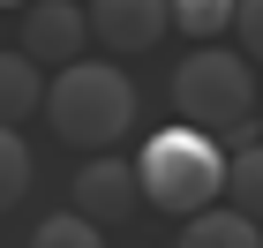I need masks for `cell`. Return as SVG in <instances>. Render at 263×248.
Wrapping results in <instances>:
<instances>
[{
    "mask_svg": "<svg viewBox=\"0 0 263 248\" xmlns=\"http://www.w3.org/2000/svg\"><path fill=\"white\" fill-rule=\"evenodd\" d=\"M226 165H233V158L218 150V136H203V128H188V121L158 128V136L136 150V173H143L151 211H173V218H203V211H218Z\"/></svg>",
    "mask_w": 263,
    "mask_h": 248,
    "instance_id": "obj_1",
    "label": "cell"
},
{
    "mask_svg": "<svg viewBox=\"0 0 263 248\" xmlns=\"http://www.w3.org/2000/svg\"><path fill=\"white\" fill-rule=\"evenodd\" d=\"M45 121H53V136L76 150H113L136 128V83L121 75L113 61H76L53 75V90H45Z\"/></svg>",
    "mask_w": 263,
    "mask_h": 248,
    "instance_id": "obj_2",
    "label": "cell"
},
{
    "mask_svg": "<svg viewBox=\"0 0 263 248\" xmlns=\"http://www.w3.org/2000/svg\"><path fill=\"white\" fill-rule=\"evenodd\" d=\"M256 61L248 53H226V45H196L181 68H173V113L203 136H248L256 121Z\"/></svg>",
    "mask_w": 263,
    "mask_h": 248,
    "instance_id": "obj_3",
    "label": "cell"
},
{
    "mask_svg": "<svg viewBox=\"0 0 263 248\" xmlns=\"http://www.w3.org/2000/svg\"><path fill=\"white\" fill-rule=\"evenodd\" d=\"M136 203H143V173L136 158H113V150L83 158L68 181V211H83L90 226H121V218H136Z\"/></svg>",
    "mask_w": 263,
    "mask_h": 248,
    "instance_id": "obj_4",
    "label": "cell"
},
{
    "mask_svg": "<svg viewBox=\"0 0 263 248\" xmlns=\"http://www.w3.org/2000/svg\"><path fill=\"white\" fill-rule=\"evenodd\" d=\"M83 38H98V30H90V8H76V0H30V8H23V45L15 53H30L38 68H76L83 61Z\"/></svg>",
    "mask_w": 263,
    "mask_h": 248,
    "instance_id": "obj_5",
    "label": "cell"
},
{
    "mask_svg": "<svg viewBox=\"0 0 263 248\" xmlns=\"http://www.w3.org/2000/svg\"><path fill=\"white\" fill-rule=\"evenodd\" d=\"M90 30L105 53H151L173 30V0H90Z\"/></svg>",
    "mask_w": 263,
    "mask_h": 248,
    "instance_id": "obj_6",
    "label": "cell"
},
{
    "mask_svg": "<svg viewBox=\"0 0 263 248\" xmlns=\"http://www.w3.org/2000/svg\"><path fill=\"white\" fill-rule=\"evenodd\" d=\"M45 90H53V83L38 75V61L0 45V128H23L30 113H45Z\"/></svg>",
    "mask_w": 263,
    "mask_h": 248,
    "instance_id": "obj_7",
    "label": "cell"
},
{
    "mask_svg": "<svg viewBox=\"0 0 263 248\" xmlns=\"http://www.w3.org/2000/svg\"><path fill=\"white\" fill-rule=\"evenodd\" d=\"M173 248H263V226L241 218L233 203H218V211H203V218H188Z\"/></svg>",
    "mask_w": 263,
    "mask_h": 248,
    "instance_id": "obj_8",
    "label": "cell"
},
{
    "mask_svg": "<svg viewBox=\"0 0 263 248\" xmlns=\"http://www.w3.org/2000/svg\"><path fill=\"white\" fill-rule=\"evenodd\" d=\"M226 203L263 226V143H241V150H233V165H226Z\"/></svg>",
    "mask_w": 263,
    "mask_h": 248,
    "instance_id": "obj_9",
    "label": "cell"
},
{
    "mask_svg": "<svg viewBox=\"0 0 263 248\" xmlns=\"http://www.w3.org/2000/svg\"><path fill=\"white\" fill-rule=\"evenodd\" d=\"M241 23V0H173V30H188L196 45H218V30Z\"/></svg>",
    "mask_w": 263,
    "mask_h": 248,
    "instance_id": "obj_10",
    "label": "cell"
},
{
    "mask_svg": "<svg viewBox=\"0 0 263 248\" xmlns=\"http://www.w3.org/2000/svg\"><path fill=\"white\" fill-rule=\"evenodd\" d=\"M30 248H105V241H98V226H90L83 211H53V218H38Z\"/></svg>",
    "mask_w": 263,
    "mask_h": 248,
    "instance_id": "obj_11",
    "label": "cell"
},
{
    "mask_svg": "<svg viewBox=\"0 0 263 248\" xmlns=\"http://www.w3.org/2000/svg\"><path fill=\"white\" fill-rule=\"evenodd\" d=\"M23 188H30V143L15 128H0V211H15Z\"/></svg>",
    "mask_w": 263,
    "mask_h": 248,
    "instance_id": "obj_12",
    "label": "cell"
},
{
    "mask_svg": "<svg viewBox=\"0 0 263 248\" xmlns=\"http://www.w3.org/2000/svg\"><path fill=\"white\" fill-rule=\"evenodd\" d=\"M233 30H241L248 61H263V0H241V23H233Z\"/></svg>",
    "mask_w": 263,
    "mask_h": 248,
    "instance_id": "obj_13",
    "label": "cell"
},
{
    "mask_svg": "<svg viewBox=\"0 0 263 248\" xmlns=\"http://www.w3.org/2000/svg\"><path fill=\"white\" fill-rule=\"evenodd\" d=\"M0 8H30V0H0Z\"/></svg>",
    "mask_w": 263,
    "mask_h": 248,
    "instance_id": "obj_14",
    "label": "cell"
}]
</instances>
